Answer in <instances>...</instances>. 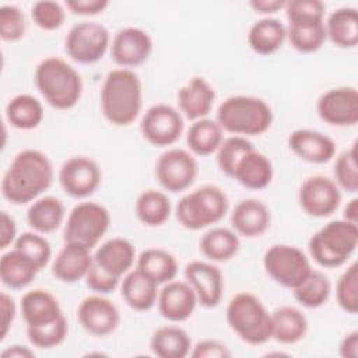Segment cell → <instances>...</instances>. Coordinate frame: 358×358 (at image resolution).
<instances>
[{"instance_id":"cell-13","label":"cell","mask_w":358,"mask_h":358,"mask_svg":"<svg viewBox=\"0 0 358 358\" xmlns=\"http://www.w3.org/2000/svg\"><path fill=\"white\" fill-rule=\"evenodd\" d=\"M298 201L305 214L315 218L331 215L341 203V189L326 175L308 176L299 186Z\"/></svg>"},{"instance_id":"cell-11","label":"cell","mask_w":358,"mask_h":358,"mask_svg":"<svg viewBox=\"0 0 358 358\" xmlns=\"http://www.w3.org/2000/svg\"><path fill=\"white\" fill-rule=\"evenodd\" d=\"M154 172L157 182L164 190L179 193L194 183L199 175V164L189 150L173 147L157 158Z\"/></svg>"},{"instance_id":"cell-4","label":"cell","mask_w":358,"mask_h":358,"mask_svg":"<svg viewBox=\"0 0 358 358\" xmlns=\"http://www.w3.org/2000/svg\"><path fill=\"white\" fill-rule=\"evenodd\" d=\"M273 110L270 105L257 96L232 95L224 99L215 120L224 131L234 136H260L273 124Z\"/></svg>"},{"instance_id":"cell-32","label":"cell","mask_w":358,"mask_h":358,"mask_svg":"<svg viewBox=\"0 0 358 358\" xmlns=\"http://www.w3.org/2000/svg\"><path fill=\"white\" fill-rule=\"evenodd\" d=\"M203 256L213 263H224L234 259L241 248L239 235L227 227H214L204 232L199 242Z\"/></svg>"},{"instance_id":"cell-1","label":"cell","mask_w":358,"mask_h":358,"mask_svg":"<svg viewBox=\"0 0 358 358\" xmlns=\"http://www.w3.org/2000/svg\"><path fill=\"white\" fill-rule=\"evenodd\" d=\"M55 179L50 158L41 150L27 148L15 154L1 179V194L14 206L35 201Z\"/></svg>"},{"instance_id":"cell-27","label":"cell","mask_w":358,"mask_h":358,"mask_svg":"<svg viewBox=\"0 0 358 358\" xmlns=\"http://www.w3.org/2000/svg\"><path fill=\"white\" fill-rule=\"evenodd\" d=\"M274 176L273 162L257 150H250L238 162L232 179L249 190L266 189Z\"/></svg>"},{"instance_id":"cell-7","label":"cell","mask_w":358,"mask_h":358,"mask_svg":"<svg viewBox=\"0 0 358 358\" xmlns=\"http://www.w3.org/2000/svg\"><path fill=\"white\" fill-rule=\"evenodd\" d=\"M225 192L215 185H203L185 194L175 207L179 224L190 231H200L220 222L228 213Z\"/></svg>"},{"instance_id":"cell-39","label":"cell","mask_w":358,"mask_h":358,"mask_svg":"<svg viewBox=\"0 0 358 358\" xmlns=\"http://www.w3.org/2000/svg\"><path fill=\"white\" fill-rule=\"evenodd\" d=\"M294 298L299 305L308 309L323 306L331 294V282L320 270L312 268L308 277L292 289Z\"/></svg>"},{"instance_id":"cell-54","label":"cell","mask_w":358,"mask_h":358,"mask_svg":"<svg viewBox=\"0 0 358 358\" xmlns=\"http://www.w3.org/2000/svg\"><path fill=\"white\" fill-rule=\"evenodd\" d=\"M249 6L255 10V13L263 17H270L271 14H275L284 8L285 0H252L249 1Z\"/></svg>"},{"instance_id":"cell-41","label":"cell","mask_w":358,"mask_h":358,"mask_svg":"<svg viewBox=\"0 0 358 358\" xmlns=\"http://www.w3.org/2000/svg\"><path fill=\"white\" fill-rule=\"evenodd\" d=\"M253 144L250 140H248L243 136H229L227 138L222 140L220 148L217 150V165L220 168V171L232 178L235 168L238 165V162L241 161V158L249 152L250 150H253Z\"/></svg>"},{"instance_id":"cell-42","label":"cell","mask_w":358,"mask_h":358,"mask_svg":"<svg viewBox=\"0 0 358 358\" xmlns=\"http://www.w3.org/2000/svg\"><path fill=\"white\" fill-rule=\"evenodd\" d=\"M287 39L299 53H315L326 42L324 22L312 27H287Z\"/></svg>"},{"instance_id":"cell-20","label":"cell","mask_w":358,"mask_h":358,"mask_svg":"<svg viewBox=\"0 0 358 358\" xmlns=\"http://www.w3.org/2000/svg\"><path fill=\"white\" fill-rule=\"evenodd\" d=\"M215 101V90L201 76L192 77L176 92L178 109L183 117L196 122L207 117Z\"/></svg>"},{"instance_id":"cell-14","label":"cell","mask_w":358,"mask_h":358,"mask_svg":"<svg viewBox=\"0 0 358 358\" xmlns=\"http://www.w3.org/2000/svg\"><path fill=\"white\" fill-rule=\"evenodd\" d=\"M66 194L74 199H87L96 192L102 182V171L98 162L85 155L67 158L57 175Z\"/></svg>"},{"instance_id":"cell-55","label":"cell","mask_w":358,"mask_h":358,"mask_svg":"<svg viewBox=\"0 0 358 358\" xmlns=\"http://www.w3.org/2000/svg\"><path fill=\"white\" fill-rule=\"evenodd\" d=\"M338 352L343 358H357L358 357V331L347 333L338 345Z\"/></svg>"},{"instance_id":"cell-18","label":"cell","mask_w":358,"mask_h":358,"mask_svg":"<svg viewBox=\"0 0 358 358\" xmlns=\"http://www.w3.org/2000/svg\"><path fill=\"white\" fill-rule=\"evenodd\" d=\"M197 303L196 292L186 280L168 281L158 291V312L171 323H180L192 317Z\"/></svg>"},{"instance_id":"cell-25","label":"cell","mask_w":358,"mask_h":358,"mask_svg":"<svg viewBox=\"0 0 358 358\" xmlns=\"http://www.w3.org/2000/svg\"><path fill=\"white\" fill-rule=\"evenodd\" d=\"M20 309L27 327L46 326L63 316L59 299L43 288H34L25 292L21 298Z\"/></svg>"},{"instance_id":"cell-15","label":"cell","mask_w":358,"mask_h":358,"mask_svg":"<svg viewBox=\"0 0 358 358\" xmlns=\"http://www.w3.org/2000/svg\"><path fill=\"white\" fill-rule=\"evenodd\" d=\"M319 117L336 127L355 126L358 122V91L355 87L343 85L324 91L316 103Z\"/></svg>"},{"instance_id":"cell-38","label":"cell","mask_w":358,"mask_h":358,"mask_svg":"<svg viewBox=\"0 0 358 358\" xmlns=\"http://www.w3.org/2000/svg\"><path fill=\"white\" fill-rule=\"evenodd\" d=\"M137 268L151 277L158 285L175 280L178 262L172 253L161 248H148L137 257Z\"/></svg>"},{"instance_id":"cell-24","label":"cell","mask_w":358,"mask_h":358,"mask_svg":"<svg viewBox=\"0 0 358 358\" xmlns=\"http://www.w3.org/2000/svg\"><path fill=\"white\" fill-rule=\"evenodd\" d=\"M92 260L106 273L122 278L134 264L136 248L129 239L115 236L105 241L95 249Z\"/></svg>"},{"instance_id":"cell-9","label":"cell","mask_w":358,"mask_h":358,"mask_svg":"<svg viewBox=\"0 0 358 358\" xmlns=\"http://www.w3.org/2000/svg\"><path fill=\"white\" fill-rule=\"evenodd\" d=\"M263 267L267 275L284 288L294 289L312 271L308 256L296 246L275 243L263 256Z\"/></svg>"},{"instance_id":"cell-53","label":"cell","mask_w":358,"mask_h":358,"mask_svg":"<svg viewBox=\"0 0 358 358\" xmlns=\"http://www.w3.org/2000/svg\"><path fill=\"white\" fill-rule=\"evenodd\" d=\"M0 222H1V228H0V249L6 250L11 245H14V242H15V239L18 236L17 235V224H15V220L7 211H1Z\"/></svg>"},{"instance_id":"cell-57","label":"cell","mask_w":358,"mask_h":358,"mask_svg":"<svg viewBox=\"0 0 358 358\" xmlns=\"http://www.w3.org/2000/svg\"><path fill=\"white\" fill-rule=\"evenodd\" d=\"M343 220L358 225V199H351L343 211Z\"/></svg>"},{"instance_id":"cell-49","label":"cell","mask_w":358,"mask_h":358,"mask_svg":"<svg viewBox=\"0 0 358 358\" xmlns=\"http://www.w3.org/2000/svg\"><path fill=\"white\" fill-rule=\"evenodd\" d=\"M85 285L95 294L108 295L113 291H116L117 287H120L122 278H117L105 270H102L99 266H96L94 262L85 275Z\"/></svg>"},{"instance_id":"cell-28","label":"cell","mask_w":358,"mask_h":358,"mask_svg":"<svg viewBox=\"0 0 358 358\" xmlns=\"http://www.w3.org/2000/svg\"><path fill=\"white\" fill-rule=\"evenodd\" d=\"M246 39L255 53L270 56L284 45L287 39V25L275 17H262L250 25Z\"/></svg>"},{"instance_id":"cell-8","label":"cell","mask_w":358,"mask_h":358,"mask_svg":"<svg viewBox=\"0 0 358 358\" xmlns=\"http://www.w3.org/2000/svg\"><path fill=\"white\" fill-rule=\"evenodd\" d=\"M109 225L110 213L105 206L95 201H81L67 215L63 241L94 249L108 232Z\"/></svg>"},{"instance_id":"cell-16","label":"cell","mask_w":358,"mask_h":358,"mask_svg":"<svg viewBox=\"0 0 358 358\" xmlns=\"http://www.w3.org/2000/svg\"><path fill=\"white\" fill-rule=\"evenodd\" d=\"M81 327L95 337L112 334L120 323V312L113 301L101 294L85 296L77 309Z\"/></svg>"},{"instance_id":"cell-12","label":"cell","mask_w":358,"mask_h":358,"mask_svg":"<svg viewBox=\"0 0 358 358\" xmlns=\"http://www.w3.org/2000/svg\"><path fill=\"white\" fill-rule=\"evenodd\" d=\"M185 119L179 109L168 103H155L150 106L140 122L143 138L154 147H169L183 134Z\"/></svg>"},{"instance_id":"cell-26","label":"cell","mask_w":358,"mask_h":358,"mask_svg":"<svg viewBox=\"0 0 358 358\" xmlns=\"http://www.w3.org/2000/svg\"><path fill=\"white\" fill-rule=\"evenodd\" d=\"M158 291V284L137 267L126 273L120 281L123 301L137 312L150 310L157 303Z\"/></svg>"},{"instance_id":"cell-21","label":"cell","mask_w":358,"mask_h":358,"mask_svg":"<svg viewBox=\"0 0 358 358\" xmlns=\"http://www.w3.org/2000/svg\"><path fill=\"white\" fill-rule=\"evenodd\" d=\"M289 150L310 164L329 162L336 154V143L327 134L312 129H296L288 137Z\"/></svg>"},{"instance_id":"cell-44","label":"cell","mask_w":358,"mask_h":358,"mask_svg":"<svg viewBox=\"0 0 358 358\" xmlns=\"http://www.w3.org/2000/svg\"><path fill=\"white\" fill-rule=\"evenodd\" d=\"M334 182L347 193L358 192V166H357V144L344 150L334 164Z\"/></svg>"},{"instance_id":"cell-34","label":"cell","mask_w":358,"mask_h":358,"mask_svg":"<svg viewBox=\"0 0 358 358\" xmlns=\"http://www.w3.org/2000/svg\"><path fill=\"white\" fill-rule=\"evenodd\" d=\"M224 130L215 119L203 117L190 124L186 133V144L193 155L208 157L220 148Z\"/></svg>"},{"instance_id":"cell-10","label":"cell","mask_w":358,"mask_h":358,"mask_svg":"<svg viewBox=\"0 0 358 358\" xmlns=\"http://www.w3.org/2000/svg\"><path fill=\"white\" fill-rule=\"evenodd\" d=\"M110 48L109 29L96 21H81L74 24L64 39L67 56L80 64L99 62Z\"/></svg>"},{"instance_id":"cell-52","label":"cell","mask_w":358,"mask_h":358,"mask_svg":"<svg viewBox=\"0 0 358 358\" xmlns=\"http://www.w3.org/2000/svg\"><path fill=\"white\" fill-rule=\"evenodd\" d=\"M0 309H1V333H0V340L3 341L7 337L11 326H13V322L15 319V312H17L14 299L7 292H4V291L0 294Z\"/></svg>"},{"instance_id":"cell-33","label":"cell","mask_w":358,"mask_h":358,"mask_svg":"<svg viewBox=\"0 0 358 358\" xmlns=\"http://www.w3.org/2000/svg\"><path fill=\"white\" fill-rule=\"evenodd\" d=\"M64 204L55 196L39 197L27 210V222L32 231L42 235L55 232L64 220Z\"/></svg>"},{"instance_id":"cell-46","label":"cell","mask_w":358,"mask_h":358,"mask_svg":"<svg viewBox=\"0 0 358 358\" xmlns=\"http://www.w3.org/2000/svg\"><path fill=\"white\" fill-rule=\"evenodd\" d=\"M13 248L21 250L28 257H31L41 270L48 266L52 257V248L49 241L42 234L35 231L22 232L21 235H18Z\"/></svg>"},{"instance_id":"cell-22","label":"cell","mask_w":358,"mask_h":358,"mask_svg":"<svg viewBox=\"0 0 358 358\" xmlns=\"http://www.w3.org/2000/svg\"><path fill=\"white\" fill-rule=\"evenodd\" d=\"M92 262L91 249L80 243L64 242L52 263V275L64 284H74L85 278Z\"/></svg>"},{"instance_id":"cell-19","label":"cell","mask_w":358,"mask_h":358,"mask_svg":"<svg viewBox=\"0 0 358 358\" xmlns=\"http://www.w3.org/2000/svg\"><path fill=\"white\" fill-rule=\"evenodd\" d=\"M185 280L194 289L201 306L215 308L220 305L224 292V277L213 262L192 260L185 267Z\"/></svg>"},{"instance_id":"cell-51","label":"cell","mask_w":358,"mask_h":358,"mask_svg":"<svg viewBox=\"0 0 358 358\" xmlns=\"http://www.w3.org/2000/svg\"><path fill=\"white\" fill-rule=\"evenodd\" d=\"M64 6L74 15L91 17L103 13L109 6V0H66Z\"/></svg>"},{"instance_id":"cell-40","label":"cell","mask_w":358,"mask_h":358,"mask_svg":"<svg viewBox=\"0 0 358 358\" xmlns=\"http://www.w3.org/2000/svg\"><path fill=\"white\" fill-rule=\"evenodd\" d=\"M282 10L288 27H312L324 22L326 6L320 0H288Z\"/></svg>"},{"instance_id":"cell-36","label":"cell","mask_w":358,"mask_h":358,"mask_svg":"<svg viewBox=\"0 0 358 358\" xmlns=\"http://www.w3.org/2000/svg\"><path fill=\"white\" fill-rule=\"evenodd\" d=\"M4 112L7 122L18 130H34L45 117L42 102L31 94L13 96L6 105Z\"/></svg>"},{"instance_id":"cell-56","label":"cell","mask_w":358,"mask_h":358,"mask_svg":"<svg viewBox=\"0 0 358 358\" xmlns=\"http://www.w3.org/2000/svg\"><path fill=\"white\" fill-rule=\"evenodd\" d=\"M3 358H34L35 352L27 345L13 344L1 351Z\"/></svg>"},{"instance_id":"cell-5","label":"cell","mask_w":358,"mask_h":358,"mask_svg":"<svg viewBox=\"0 0 358 358\" xmlns=\"http://www.w3.org/2000/svg\"><path fill=\"white\" fill-rule=\"evenodd\" d=\"M358 246V225L345 220H333L317 229L308 241L309 255L324 268L343 266Z\"/></svg>"},{"instance_id":"cell-31","label":"cell","mask_w":358,"mask_h":358,"mask_svg":"<svg viewBox=\"0 0 358 358\" xmlns=\"http://www.w3.org/2000/svg\"><path fill=\"white\" fill-rule=\"evenodd\" d=\"M326 38L337 48L351 49L358 45V11L355 7H340L324 21Z\"/></svg>"},{"instance_id":"cell-37","label":"cell","mask_w":358,"mask_h":358,"mask_svg":"<svg viewBox=\"0 0 358 358\" xmlns=\"http://www.w3.org/2000/svg\"><path fill=\"white\" fill-rule=\"evenodd\" d=\"M171 200L165 192L147 189L141 192L134 204V211L138 221L147 227H161L171 215Z\"/></svg>"},{"instance_id":"cell-29","label":"cell","mask_w":358,"mask_h":358,"mask_svg":"<svg viewBox=\"0 0 358 358\" xmlns=\"http://www.w3.org/2000/svg\"><path fill=\"white\" fill-rule=\"evenodd\" d=\"M41 268L21 250L13 248L4 252L0 259V280L10 289H22L28 287Z\"/></svg>"},{"instance_id":"cell-35","label":"cell","mask_w":358,"mask_h":358,"mask_svg":"<svg viewBox=\"0 0 358 358\" xmlns=\"http://www.w3.org/2000/svg\"><path fill=\"white\" fill-rule=\"evenodd\" d=\"M150 348L159 358H185L190 354L192 340L185 329L166 324L152 333Z\"/></svg>"},{"instance_id":"cell-47","label":"cell","mask_w":358,"mask_h":358,"mask_svg":"<svg viewBox=\"0 0 358 358\" xmlns=\"http://www.w3.org/2000/svg\"><path fill=\"white\" fill-rule=\"evenodd\" d=\"M31 18L38 28L43 31H56L64 24L66 10L59 1L39 0L31 7Z\"/></svg>"},{"instance_id":"cell-45","label":"cell","mask_w":358,"mask_h":358,"mask_svg":"<svg viewBox=\"0 0 358 358\" xmlns=\"http://www.w3.org/2000/svg\"><path fill=\"white\" fill-rule=\"evenodd\" d=\"M69 326L64 315L57 320L39 327H27V336L29 343L42 350H49L60 345L67 337Z\"/></svg>"},{"instance_id":"cell-17","label":"cell","mask_w":358,"mask_h":358,"mask_svg":"<svg viewBox=\"0 0 358 358\" xmlns=\"http://www.w3.org/2000/svg\"><path fill=\"white\" fill-rule=\"evenodd\" d=\"M110 57L123 67H137L148 60L152 53L151 35L138 27H124L119 29L110 41Z\"/></svg>"},{"instance_id":"cell-43","label":"cell","mask_w":358,"mask_h":358,"mask_svg":"<svg viewBox=\"0 0 358 358\" xmlns=\"http://www.w3.org/2000/svg\"><path fill=\"white\" fill-rule=\"evenodd\" d=\"M336 299L338 306L350 313L358 312V264L351 263L338 277L336 284Z\"/></svg>"},{"instance_id":"cell-3","label":"cell","mask_w":358,"mask_h":358,"mask_svg":"<svg viewBox=\"0 0 358 358\" xmlns=\"http://www.w3.org/2000/svg\"><path fill=\"white\" fill-rule=\"evenodd\" d=\"M36 90L55 109L69 110L74 108L83 95V78L66 60L49 56L38 63L34 73Z\"/></svg>"},{"instance_id":"cell-2","label":"cell","mask_w":358,"mask_h":358,"mask_svg":"<svg viewBox=\"0 0 358 358\" xmlns=\"http://www.w3.org/2000/svg\"><path fill=\"white\" fill-rule=\"evenodd\" d=\"M103 117L113 126L124 127L134 123L143 108V83L131 69L110 70L99 92Z\"/></svg>"},{"instance_id":"cell-30","label":"cell","mask_w":358,"mask_h":358,"mask_svg":"<svg viewBox=\"0 0 358 358\" xmlns=\"http://www.w3.org/2000/svg\"><path fill=\"white\" fill-rule=\"evenodd\" d=\"M271 315V338L277 343L292 345L305 338L308 333V319L295 306L284 305Z\"/></svg>"},{"instance_id":"cell-50","label":"cell","mask_w":358,"mask_h":358,"mask_svg":"<svg viewBox=\"0 0 358 358\" xmlns=\"http://www.w3.org/2000/svg\"><path fill=\"white\" fill-rule=\"evenodd\" d=\"M193 358H229L232 355L227 344L214 338L200 340L190 351Z\"/></svg>"},{"instance_id":"cell-48","label":"cell","mask_w":358,"mask_h":358,"mask_svg":"<svg viewBox=\"0 0 358 358\" xmlns=\"http://www.w3.org/2000/svg\"><path fill=\"white\" fill-rule=\"evenodd\" d=\"M27 32L25 15L20 7L14 4H3L0 7V36L6 42H17Z\"/></svg>"},{"instance_id":"cell-23","label":"cell","mask_w":358,"mask_h":358,"mask_svg":"<svg viewBox=\"0 0 358 358\" xmlns=\"http://www.w3.org/2000/svg\"><path fill=\"white\" fill-rule=\"evenodd\" d=\"M270 208L257 199L241 200L231 213L232 229L245 238L262 236L270 228Z\"/></svg>"},{"instance_id":"cell-6","label":"cell","mask_w":358,"mask_h":358,"mask_svg":"<svg viewBox=\"0 0 358 358\" xmlns=\"http://www.w3.org/2000/svg\"><path fill=\"white\" fill-rule=\"evenodd\" d=\"M227 323L246 344L262 345L271 340V315L252 292H238L227 306Z\"/></svg>"}]
</instances>
